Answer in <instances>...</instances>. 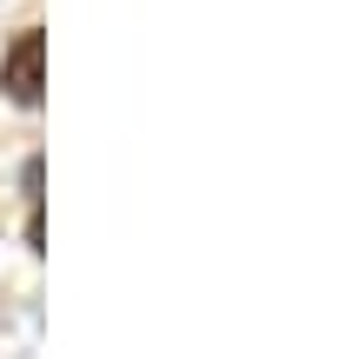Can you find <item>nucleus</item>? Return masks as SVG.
Segmentation results:
<instances>
[{"mask_svg": "<svg viewBox=\"0 0 352 359\" xmlns=\"http://www.w3.org/2000/svg\"><path fill=\"white\" fill-rule=\"evenodd\" d=\"M40 60H47V40L40 34H20L7 53V67H0V87L13 93L20 107H40Z\"/></svg>", "mask_w": 352, "mask_h": 359, "instance_id": "obj_1", "label": "nucleus"}]
</instances>
